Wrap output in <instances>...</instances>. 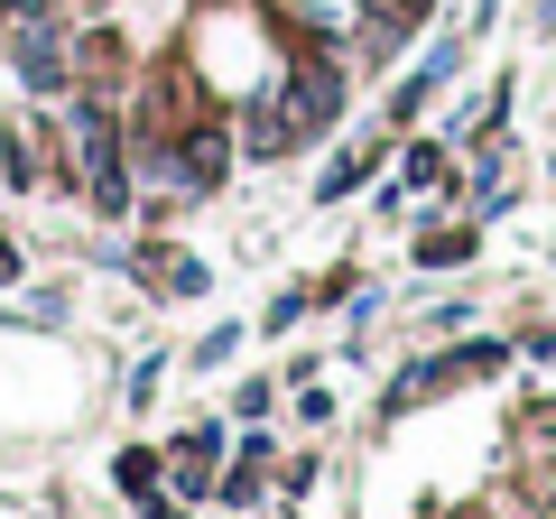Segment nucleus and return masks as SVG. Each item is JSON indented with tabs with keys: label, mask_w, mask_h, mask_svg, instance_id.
Masks as SVG:
<instances>
[{
	"label": "nucleus",
	"mask_w": 556,
	"mask_h": 519,
	"mask_svg": "<svg viewBox=\"0 0 556 519\" xmlns=\"http://www.w3.org/2000/svg\"><path fill=\"white\" fill-rule=\"evenodd\" d=\"M288 112H298V130H325V121L343 112V75H334L325 56H306L298 84H288Z\"/></svg>",
	"instance_id": "obj_1"
},
{
	"label": "nucleus",
	"mask_w": 556,
	"mask_h": 519,
	"mask_svg": "<svg viewBox=\"0 0 556 519\" xmlns=\"http://www.w3.org/2000/svg\"><path fill=\"white\" fill-rule=\"evenodd\" d=\"M223 159H232V140H223L214 121H204V130H186V149H177V186H214Z\"/></svg>",
	"instance_id": "obj_2"
},
{
	"label": "nucleus",
	"mask_w": 556,
	"mask_h": 519,
	"mask_svg": "<svg viewBox=\"0 0 556 519\" xmlns=\"http://www.w3.org/2000/svg\"><path fill=\"white\" fill-rule=\"evenodd\" d=\"M149 269H159V288H167V298H195V288H204V269H195V260H149Z\"/></svg>",
	"instance_id": "obj_3"
},
{
	"label": "nucleus",
	"mask_w": 556,
	"mask_h": 519,
	"mask_svg": "<svg viewBox=\"0 0 556 519\" xmlns=\"http://www.w3.org/2000/svg\"><path fill=\"white\" fill-rule=\"evenodd\" d=\"M0 10H10V20H47V0H0Z\"/></svg>",
	"instance_id": "obj_4"
},
{
	"label": "nucleus",
	"mask_w": 556,
	"mask_h": 519,
	"mask_svg": "<svg viewBox=\"0 0 556 519\" xmlns=\"http://www.w3.org/2000/svg\"><path fill=\"white\" fill-rule=\"evenodd\" d=\"M380 10H390V20H399V28H408V20H417V10H427V0H380Z\"/></svg>",
	"instance_id": "obj_5"
}]
</instances>
